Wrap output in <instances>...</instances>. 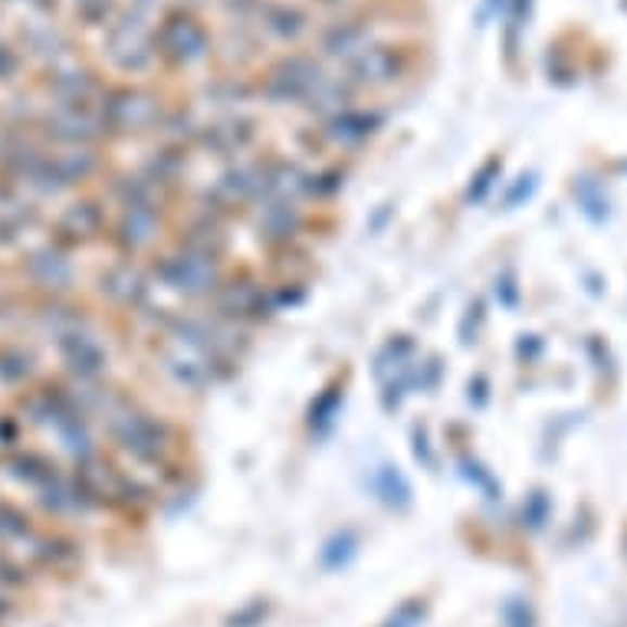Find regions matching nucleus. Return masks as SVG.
Masks as SVG:
<instances>
[{
	"instance_id": "1",
	"label": "nucleus",
	"mask_w": 627,
	"mask_h": 627,
	"mask_svg": "<svg viewBox=\"0 0 627 627\" xmlns=\"http://www.w3.org/2000/svg\"><path fill=\"white\" fill-rule=\"evenodd\" d=\"M108 431H112V440L125 453H132V460H139V463L162 466L175 453V434H178L175 424L165 421L162 414L142 408L139 401L115 411Z\"/></svg>"
},
{
	"instance_id": "2",
	"label": "nucleus",
	"mask_w": 627,
	"mask_h": 627,
	"mask_svg": "<svg viewBox=\"0 0 627 627\" xmlns=\"http://www.w3.org/2000/svg\"><path fill=\"white\" fill-rule=\"evenodd\" d=\"M210 306H214V319L227 322V325H267L273 316H277V306H273V296H270V283L264 277H257L254 270H233V273H223L217 293L210 296Z\"/></svg>"
},
{
	"instance_id": "3",
	"label": "nucleus",
	"mask_w": 627,
	"mask_h": 627,
	"mask_svg": "<svg viewBox=\"0 0 627 627\" xmlns=\"http://www.w3.org/2000/svg\"><path fill=\"white\" fill-rule=\"evenodd\" d=\"M152 277L165 286L181 293L184 299H210L223 280V264L194 257L188 249L168 246L165 254L152 260Z\"/></svg>"
},
{
	"instance_id": "4",
	"label": "nucleus",
	"mask_w": 627,
	"mask_h": 627,
	"mask_svg": "<svg viewBox=\"0 0 627 627\" xmlns=\"http://www.w3.org/2000/svg\"><path fill=\"white\" fill-rule=\"evenodd\" d=\"M162 102L145 92V89H118L108 95V102H102V115H99V125H102V136H145V132H158L162 125Z\"/></svg>"
},
{
	"instance_id": "5",
	"label": "nucleus",
	"mask_w": 627,
	"mask_h": 627,
	"mask_svg": "<svg viewBox=\"0 0 627 627\" xmlns=\"http://www.w3.org/2000/svg\"><path fill=\"white\" fill-rule=\"evenodd\" d=\"M322 79H325V73H322V66L316 63V56L290 53V56H280V60L270 66L260 92H264V99L273 102V105H306L309 95L316 92V86H319Z\"/></svg>"
},
{
	"instance_id": "6",
	"label": "nucleus",
	"mask_w": 627,
	"mask_h": 627,
	"mask_svg": "<svg viewBox=\"0 0 627 627\" xmlns=\"http://www.w3.org/2000/svg\"><path fill=\"white\" fill-rule=\"evenodd\" d=\"M155 34V50L162 60H168L171 66H194L210 53V37L207 27L191 17L188 11H171L162 17Z\"/></svg>"
},
{
	"instance_id": "7",
	"label": "nucleus",
	"mask_w": 627,
	"mask_h": 627,
	"mask_svg": "<svg viewBox=\"0 0 627 627\" xmlns=\"http://www.w3.org/2000/svg\"><path fill=\"white\" fill-rule=\"evenodd\" d=\"M249 214H254V230H257L260 243L270 246V254L290 249V246H303L309 214L299 201H280V197L260 201Z\"/></svg>"
},
{
	"instance_id": "8",
	"label": "nucleus",
	"mask_w": 627,
	"mask_h": 627,
	"mask_svg": "<svg viewBox=\"0 0 627 627\" xmlns=\"http://www.w3.org/2000/svg\"><path fill=\"white\" fill-rule=\"evenodd\" d=\"M408 69H411V56L401 47L371 43L345 63V79L355 89H368V86L388 89V86L401 82L408 76Z\"/></svg>"
},
{
	"instance_id": "9",
	"label": "nucleus",
	"mask_w": 627,
	"mask_h": 627,
	"mask_svg": "<svg viewBox=\"0 0 627 627\" xmlns=\"http://www.w3.org/2000/svg\"><path fill=\"white\" fill-rule=\"evenodd\" d=\"M385 125V112L379 108H361V105H348L335 115H329L319 129V139L325 142V149H338V152H358L361 145H368L374 136L382 132Z\"/></svg>"
},
{
	"instance_id": "10",
	"label": "nucleus",
	"mask_w": 627,
	"mask_h": 627,
	"mask_svg": "<svg viewBox=\"0 0 627 627\" xmlns=\"http://www.w3.org/2000/svg\"><path fill=\"white\" fill-rule=\"evenodd\" d=\"M108 47H112V60L118 69L129 73H149L158 63V50H155V34L149 30L142 14L125 17L112 27L108 34Z\"/></svg>"
},
{
	"instance_id": "11",
	"label": "nucleus",
	"mask_w": 627,
	"mask_h": 627,
	"mask_svg": "<svg viewBox=\"0 0 627 627\" xmlns=\"http://www.w3.org/2000/svg\"><path fill=\"white\" fill-rule=\"evenodd\" d=\"M165 227L162 207H118V220L112 227V243L121 249L125 260H136L139 254L155 246Z\"/></svg>"
},
{
	"instance_id": "12",
	"label": "nucleus",
	"mask_w": 627,
	"mask_h": 627,
	"mask_svg": "<svg viewBox=\"0 0 627 627\" xmlns=\"http://www.w3.org/2000/svg\"><path fill=\"white\" fill-rule=\"evenodd\" d=\"M99 290H102V296H108L112 306L129 309L132 316H142L152 306V296H155L152 280L136 267V260H121V264L108 267L99 277Z\"/></svg>"
},
{
	"instance_id": "13",
	"label": "nucleus",
	"mask_w": 627,
	"mask_h": 627,
	"mask_svg": "<svg viewBox=\"0 0 627 627\" xmlns=\"http://www.w3.org/2000/svg\"><path fill=\"white\" fill-rule=\"evenodd\" d=\"M139 171L175 204V201L181 197L184 178H188V149L165 142L162 149H155V152L145 158V165H142Z\"/></svg>"
},
{
	"instance_id": "14",
	"label": "nucleus",
	"mask_w": 627,
	"mask_h": 627,
	"mask_svg": "<svg viewBox=\"0 0 627 627\" xmlns=\"http://www.w3.org/2000/svg\"><path fill=\"white\" fill-rule=\"evenodd\" d=\"M364 47H371V24L361 17H342L335 24H329L319 34V53L329 60H351L358 56Z\"/></svg>"
},
{
	"instance_id": "15",
	"label": "nucleus",
	"mask_w": 627,
	"mask_h": 627,
	"mask_svg": "<svg viewBox=\"0 0 627 627\" xmlns=\"http://www.w3.org/2000/svg\"><path fill=\"white\" fill-rule=\"evenodd\" d=\"M257 11H260V30L277 43H299L309 34V17L296 4H283V0L264 4L260 0Z\"/></svg>"
},
{
	"instance_id": "16",
	"label": "nucleus",
	"mask_w": 627,
	"mask_h": 627,
	"mask_svg": "<svg viewBox=\"0 0 627 627\" xmlns=\"http://www.w3.org/2000/svg\"><path fill=\"white\" fill-rule=\"evenodd\" d=\"M66 338H73V371L79 374V379H86V382H95V379H102V374L108 371V355H105V348L92 338V335H86V332H73V335H66Z\"/></svg>"
},
{
	"instance_id": "17",
	"label": "nucleus",
	"mask_w": 627,
	"mask_h": 627,
	"mask_svg": "<svg viewBox=\"0 0 627 627\" xmlns=\"http://www.w3.org/2000/svg\"><path fill=\"white\" fill-rule=\"evenodd\" d=\"M338 405H342V392L329 388V395H322V398H319V405H312V427L332 424V421H335Z\"/></svg>"
},
{
	"instance_id": "18",
	"label": "nucleus",
	"mask_w": 627,
	"mask_h": 627,
	"mask_svg": "<svg viewBox=\"0 0 627 627\" xmlns=\"http://www.w3.org/2000/svg\"><path fill=\"white\" fill-rule=\"evenodd\" d=\"M499 171V162H489L486 168H483V175L476 178L479 184H476V191H470V197H483V191L489 188V175H496Z\"/></svg>"
}]
</instances>
